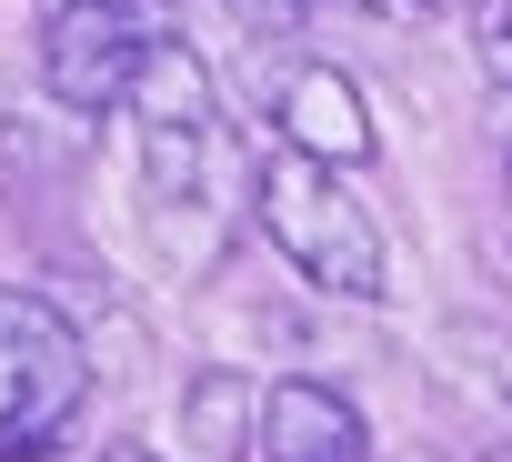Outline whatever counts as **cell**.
<instances>
[{
	"instance_id": "6da1fadb",
	"label": "cell",
	"mask_w": 512,
	"mask_h": 462,
	"mask_svg": "<svg viewBox=\"0 0 512 462\" xmlns=\"http://www.w3.org/2000/svg\"><path fill=\"white\" fill-rule=\"evenodd\" d=\"M131 151H141V231H151V252L181 282H211L231 262V242L251 231V191H262L251 131L221 101H201L181 121H131Z\"/></svg>"
},
{
	"instance_id": "7a4b0ae2",
	"label": "cell",
	"mask_w": 512,
	"mask_h": 462,
	"mask_svg": "<svg viewBox=\"0 0 512 462\" xmlns=\"http://www.w3.org/2000/svg\"><path fill=\"white\" fill-rule=\"evenodd\" d=\"M91 392H101L91 332L41 282H0V462H61L81 442Z\"/></svg>"
},
{
	"instance_id": "3957f363",
	"label": "cell",
	"mask_w": 512,
	"mask_h": 462,
	"mask_svg": "<svg viewBox=\"0 0 512 462\" xmlns=\"http://www.w3.org/2000/svg\"><path fill=\"white\" fill-rule=\"evenodd\" d=\"M251 221H262V242L282 252V272H302L312 292H342V302H382V292H392L382 221H372V201L342 181V161H312V151L282 141V151L262 161Z\"/></svg>"
},
{
	"instance_id": "277c9868",
	"label": "cell",
	"mask_w": 512,
	"mask_h": 462,
	"mask_svg": "<svg viewBox=\"0 0 512 462\" xmlns=\"http://www.w3.org/2000/svg\"><path fill=\"white\" fill-rule=\"evenodd\" d=\"M181 31L171 0H41V41H31V71H41V101L51 111H121L141 61Z\"/></svg>"
},
{
	"instance_id": "5b68a950",
	"label": "cell",
	"mask_w": 512,
	"mask_h": 462,
	"mask_svg": "<svg viewBox=\"0 0 512 462\" xmlns=\"http://www.w3.org/2000/svg\"><path fill=\"white\" fill-rule=\"evenodd\" d=\"M272 141L362 171V161L382 151V121H372V101H362V81H352L342 61H292V71L272 81Z\"/></svg>"
},
{
	"instance_id": "8992f818",
	"label": "cell",
	"mask_w": 512,
	"mask_h": 462,
	"mask_svg": "<svg viewBox=\"0 0 512 462\" xmlns=\"http://www.w3.org/2000/svg\"><path fill=\"white\" fill-rule=\"evenodd\" d=\"M262 462H372L362 402H352L342 382L282 372V382L262 392Z\"/></svg>"
},
{
	"instance_id": "52a82bcc",
	"label": "cell",
	"mask_w": 512,
	"mask_h": 462,
	"mask_svg": "<svg viewBox=\"0 0 512 462\" xmlns=\"http://www.w3.org/2000/svg\"><path fill=\"white\" fill-rule=\"evenodd\" d=\"M181 452L191 462H251L262 452V392H251L231 362L181 382Z\"/></svg>"
},
{
	"instance_id": "ba28073f",
	"label": "cell",
	"mask_w": 512,
	"mask_h": 462,
	"mask_svg": "<svg viewBox=\"0 0 512 462\" xmlns=\"http://www.w3.org/2000/svg\"><path fill=\"white\" fill-rule=\"evenodd\" d=\"M472 61H482V81L492 91H512V0H472Z\"/></svg>"
},
{
	"instance_id": "9c48e42d",
	"label": "cell",
	"mask_w": 512,
	"mask_h": 462,
	"mask_svg": "<svg viewBox=\"0 0 512 462\" xmlns=\"http://www.w3.org/2000/svg\"><path fill=\"white\" fill-rule=\"evenodd\" d=\"M221 11H231V31H251V41H302L322 0H221Z\"/></svg>"
},
{
	"instance_id": "30bf717a",
	"label": "cell",
	"mask_w": 512,
	"mask_h": 462,
	"mask_svg": "<svg viewBox=\"0 0 512 462\" xmlns=\"http://www.w3.org/2000/svg\"><path fill=\"white\" fill-rule=\"evenodd\" d=\"M362 11H382V21H402V31H412V21H442V11H472V0H362Z\"/></svg>"
},
{
	"instance_id": "8fae6325",
	"label": "cell",
	"mask_w": 512,
	"mask_h": 462,
	"mask_svg": "<svg viewBox=\"0 0 512 462\" xmlns=\"http://www.w3.org/2000/svg\"><path fill=\"white\" fill-rule=\"evenodd\" d=\"M101 462H151V452H131V442H121V452H101Z\"/></svg>"
},
{
	"instance_id": "7c38bea8",
	"label": "cell",
	"mask_w": 512,
	"mask_h": 462,
	"mask_svg": "<svg viewBox=\"0 0 512 462\" xmlns=\"http://www.w3.org/2000/svg\"><path fill=\"white\" fill-rule=\"evenodd\" d=\"M472 462H512V442H492V452H472Z\"/></svg>"
}]
</instances>
